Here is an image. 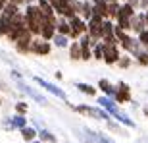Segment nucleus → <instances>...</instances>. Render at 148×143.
Returning <instances> with one entry per match:
<instances>
[{
  "label": "nucleus",
  "mask_w": 148,
  "mask_h": 143,
  "mask_svg": "<svg viewBox=\"0 0 148 143\" xmlns=\"http://www.w3.org/2000/svg\"><path fill=\"white\" fill-rule=\"evenodd\" d=\"M23 19H25V25H27L29 33L33 35V37H38L40 31H42V25L44 23H56V22H50L46 17L40 14L37 4H27L25 12H23Z\"/></svg>",
  "instance_id": "obj_1"
},
{
  "label": "nucleus",
  "mask_w": 148,
  "mask_h": 143,
  "mask_svg": "<svg viewBox=\"0 0 148 143\" xmlns=\"http://www.w3.org/2000/svg\"><path fill=\"white\" fill-rule=\"evenodd\" d=\"M17 14H19V6L12 4V2H8L4 6V10L0 12V37H6L8 35L12 23H14V17Z\"/></svg>",
  "instance_id": "obj_2"
},
{
  "label": "nucleus",
  "mask_w": 148,
  "mask_h": 143,
  "mask_svg": "<svg viewBox=\"0 0 148 143\" xmlns=\"http://www.w3.org/2000/svg\"><path fill=\"white\" fill-rule=\"evenodd\" d=\"M133 16H135V8H131L127 2L119 4L117 14H115V25H117L119 29H123V31H131V19H133Z\"/></svg>",
  "instance_id": "obj_3"
},
{
  "label": "nucleus",
  "mask_w": 148,
  "mask_h": 143,
  "mask_svg": "<svg viewBox=\"0 0 148 143\" xmlns=\"http://www.w3.org/2000/svg\"><path fill=\"white\" fill-rule=\"evenodd\" d=\"M48 4L52 6L56 16L64 17V19H71L73 16H77L73 10V0H48Z\"/></svg>",
  "instance_id": "obj_4"
},
{
  "label": "nucleus",
  "mask_w": 148,
  "mask_h": 143,
  "mask_svg": "<svg viewBox=\"0 0 148 143\" xmlns=\"http://www.w3.org/2000/svg\"><path fill=\"white\" fill-rule=\"evenodd\" d=\"M25 31H29V29H27V25H25L23 14L19 12V14L14 17V23H12V27H10V31H8V35H6V39H8L10 43H16V41L21 37Z\"/></svg>",
  "instance_id": "obj_5"
},
{
  "label": "nucleus",
  "mask_w": 148,
  "mask_h": 143,
  "mask_svg": "<svg viewBox=\"0 0 148 143\" xmlns=\"http://www.w3.org/2000/svg\"><path fill=\"white\" fill-rule=\"evenodd\" d=\"M69 23V39L79 41L83 35H87V22L81 16H73L71 19H67Z\"/></svg>",
  "instance_id": "obj_6"
},
{
  "label": "nucleus",
  "mask_w": 148,
  "mask_h": 143,
  "mask_svg": "<svg viewBox=\"0 0 148 143\" xmlns=\"http://www.w3.org/2000/svg\"><path fill=\"white\" fill-rule=\"evenodd\" d=\"M35 79V83H37L38 87H42V89H46L48 93H52L54 97H58L60 101H64V103H67L69 105V101H67V93L64 91V89H60L58 85H54V83H50V81H46V79H42V77H38V76H35L33 77Z\"/></svg>",
  "instance_id": "obj_7"
},
{
  "label": "nucleus",
  "mask_w": 148,
  "mask_h": 143,
  "mask_svg": "<svg viewBox=\"0 0 148 143\" xmlns=\"http://www.w3.org/2000/svg\"><path fill=\"white\" fill-rule=\"evenodd\" d=\"M16 85H17V89H19L21 93H25L27 97H31V99H33L37 105H40V106H48V101H46V97H44V95H40L38 91H35V89L31 87V85H27V83L23 81V79H21V81H16Z\"/></svg>",
  "instance_id": "obj_8"
},
{
  "label": "nucleus",
  "mask_w": 148,
  "mask_h": 143,
  "mask_svg": "<svg viewBox=\"0 0 148 143\" xmlns=\"http://www.w3.org/2000/svg\"><path fill=\"white\" fill-rule=\"evenodd\" d=\"M114 101L119 103V105H123V103H131V87H129L125 81H117Z\"/></svg>",
  "instance_id": "obj_9"
},
{
  "label": "nucleus",
  "mask_w": 148,
  "mask_h": 143,
  "mask_svg": "<svg viewBox=\"0 0 148 143\" xmlns=\"http://www.w3.org/2000/svg\"><path fill=\"white\" fill-rule=\"evenodd\" d=\"M50 50H52V44L48 41H42L40 37H37V39H33L29 52H33L37 56H46V54H50Z\"/></svg>",
  "instance_id": "obj_10"
},
{
  "label": "nucleus",
  "mask_w": 148,
  "mask_h": 143,
  "mask_svg": "<svg viewBox=\"0 0 148 143\" xmlns=\"http://www.w3.org/2000/svg\"><path fill=\"white\" fill-rule=\"evenodd\" d=\"M33 39H35L33 35L29 33V31H25V33H23L21 37L17 39L16 43H14V44H16V50L19 52V54H27L29 49H31V43H33Z\"/></svg>",
  "instance_id": "obj_11"
},
{
  "label": "nucleus",
  "mask_w": 148,
  "mask_h": 143,
  "mask_svg": "<svg viewBox=\"0 0 148 143\" xmlns=\"http://www.w3.org/2000/svg\"><path fill=\"white\" fill-rule=\"evenodd\" d=\"M119 47L117 44H104V58L102 60L106 62V64H117V60H119Z\"/></svg>",
  "instance_id": "obj_12"
},
{
  "label": "nucleus",
  "mask_w": 148,
  "mask_h": 143,
  "mask_svg": "<svg viewBox=\"0 0 148 143\" xmlns=\"http://www.w3.org/2000/svg\"><path fill=\"white\" fill-rule=\"evenodd\" d=\"M79 49H81V60H90L92 58V43L88 35H83L79 39Z\"/></svg>",
  "instance_id": "obj_13"
},
{
  "label": "nucleus",
  "mask_w": 148,
  "mask_h": 143,
  "mask_svg": "<svg viewBox=\"0 0 148 143\" xmlns=\"http://www.w3.org/2000/svg\"><path fill=\"white\" fill-rule=\"evenodd\" d=\"M98 106L104 112H108V114L114 118L117 112H119V108H117V103H115L114 99H108V97H98Z\"/></svg>",
  "instance_id": "obj_14"
},
{
  "label": "nucleus",
  "mask_w": 148,
  "mask_h": 143,
  "mask_svg": "<svg viewBox=\"0 0 148 143\" xmlns=\"http://www.w3.org/2000/svg\"><path fill=\"white\" fill-rule=\"evenodd\" d=\"M92 16L108 19V2L106 0H92Z\"/></svg>",
  "instance_id": "obj_15"
},
{
  "label": "nucleus",
  "mask_w": 148,
  "mask_h": 143,
  "mask_svg": "<svg viewBox=\"0 0 148 143\" xmlns=\"http://www.w3.org/2000/svg\"><path fill=\"white\" fill-rule=\"evenodd\" d=\"M146 29V22H144V14H135L131 19V31H135L137 35H140Z\"/></svg>",
  "instance_id": "obj_16"
},
{
  "label": "nucleus",
  "mask_w": 148,
  "mask_h": 143,
  "mask_svg": "<svg viewBox=\"0 0 148 143\" xmlns=\"http://www.w3.org/2000/svg\"><path fill=\"white\" fill-rule=\"evenodd\" d=\"M98 89L104 93V97H108V99H114L115 97V85H112V83L108 81V79H104V77L98 81Z\"/></svg>",
  "instance_id": "obj_17"
},
{
  "label": "nucleus",
  "mask_w": 148,
  "mask_h": 143,
  "mask_svg": "<svg viewBox=\"0 0 148 143\" xmlns=\"http://www.w3.org/2000/svg\"><path fill=\"white\" fill-rule=\"evenodd\" d=\"M19 133H21V137L25 139V143H29V141H35L37 139V130H35L33 126H25V128H21L19 130Z\"/></svg>",
  "instance_id": "obj_18"
},
{
  "label": "nucleus",
  "mask_w": 148,
  "mask_h": 143,
  "mask_svg": "<svg viewBox=\"0 0 148 143\" xmlns=\"http://www.w3.org/2000/svg\"><path fill=\"white\" fill-rule=\"evenodd\" d=\"M37 137H38V141H46V143H58V137H56L52 132H48L46 128L44 130H38V133H37Z\"/></svg>",
  "instance_id": "obj_19"
},
{
  "label": "nucleus",
  "mask_w": 148,
  "mask_h": 143,
  "mask_svg": "<svg viewBox=\"0 0 148 143\" xmlns=\"http://www.w3.org/2000/svg\"><path fill=\"white\" fill-rule=\"evenodd\" d=\"M56 33H58V35H64V37L69 39V23H67V19L60 17V19L56 22Z\"/></svg>",
  "instance_id": "obj_20"
},
{
  "label": "nucleus",
  "mask_w": 148,
  "mask_h": 143,
  "mask_svg": "<svg viewBox=\"0 0 148 143\" xmlns=\"http://www.w3.org/2000/svg\"><path fill=\"white\" fill-rule=\"evenodd\" d=\"M79 16H81L85 22H88V19L92 17V2L85 0V2H83V6H81V14H79Z\"/></svg>",
  "instance_id": "obj_21"
},
{
  "label": "nucleus",
  "mask_w": 148,
  "mask_h": 143,
  "mask_svg": "<svg viewBox=\"0 0 148 143\" xmlns=\"http://www.w3.org/2000/svg\"><path fill=\"white\" fill-rule=\"evenodd\" d=\"M114 120H117L119 124H123V126H127V128H135V126H137V124H135V122H133L131 118L125 114V112H121V110L114 116Z\"/></svg>",
  "instance_id": "obj_22"
},
{
  "label": "nucleus",
  "mask_w": 148,
  "mask_h": 143,
  "mask_svg": "<svg viewBox=\"0 0 148 143\" xmlns=\"http://www.w3.org/2000/svg\"><path fill=\"white\" fill-rule=\"evenodd\" d=\"M10 120H12V126H14V130H21V128L27 126V118H25V116L14 114V116H10Z\"/></svg>",
  "instance_id": "obj_23"
},
{
  "label": "nucleus",
  "mask_w": 148,
  "mask_h": 143,
  "mask_svg": "<svg viewBox=\"0 0 148 143\" xmlns=\"http://www.w3.org/2000/svg\"><path fill=\"white\" fill-rule=\"evenodd\" d=\"M75 87L79 89L83 95H88V97H94V95H96V87L88 85V83H75Z\"/></svg>",
  "instance_id": "obj_24"
},
{
  "label": "nucleus",
  "mask_w": 148,
  "mask_h": 143,
  "mask_svg": "<svg viewBox=\"0 0 148 143\" xmlns=\"http://www.w3.org/2000/svg\"><path fill=\"white\" fill-rule=\"evenodd\" d=\"M52 44L54 47H58V49H66V47H69V39L64 37V35H54V39H52Z\"/></svg>",
  "instance_id": "obj_25"
},
{
  "label": "nucleus",
  "mask_w": 148,
  "mask_h": 143,
  "mask_svg": "<svg viewBox=\"0 0 148 143\" xmlns=\"http://www.w3.org/2000/svg\"><path fill=\"white\" fill-rule=\"evenodd\" d=\"M69 58L71 60H81V49H79V41H73L69 44Z\"/></svg>",
  "instance_id": "obj_26"
},
{
  "label": "nucleus",
  "mask_w": 148,
  "mask_h": 143,
  "mask_svg": "<svg viewBox=\"0 0 148 143\" xmlns=\"http://www.w3.org/2000/svg\"><path fill=\"white\" fill-rule=\"evenodd\" d=\"M92 58H96V60H102L104 58V43L102 41H98L92 47Z\"/></svg>",
  "instance_id": "obj_27"
},
{
  "label": "nucleus",
  "mask_w": 148,
  "mask_h": 143,
  "mask_svg": "<svg viewBox=\"0 0 148 143\" xmlns=\"http://www.w3.org/2000/svg\"><path fill=\"white\" fill-rule=\"evenodd\" d=\"M135 60L140 66H148V50H138L137 54H135Z\"/></svg>",
  "instance_id": "obj_28"
},
{
  "label": "nucleus",
  "mask_w": 148,
  "mask_h": 143,
  "mask_svg": "<svg viewBox=\"0 0 148 143\" xmlns=\"http://www.w3.org/2000/svg\"><path fill=\"white\" fill-rule=\"evenodd\" d=\"M117 8H119V2H108V19H115Z\"/></svg>",
  "instance_id": "obj_29"
},
{
  "label": "nucleus",
  "mask_w": 148,
  "mask_h": 143,
  "mask_svg": "<svg viewBox=\"0 0 148 143\" xmlns=\"http://www.w3.org/2000/svg\"><path fill=\"white\" fill-rule=\"evenodd\" d=\"M106 126H108V130H112V132H115V133H121V135H127V132H123V128L121 126H117L115 122H106Z\"/></svg>",
  "instance_id": "obj_30"
},
{
  "label": "nucleus",
  "mask_w": 148,
  "mask_h": 143,
  "mask_svg": "<svg viewBox=\"0 0 148 143\" xmlns=\"http://www.w3.org/2000/svg\"><path fill=\"white\" fill-rule=\"evenodd\" d=\"M27 103H23V101H19V103H16V114H19V116H25L27 114Z\"/></svg>",
  "instance_id": "obj_31"
},
{
  "label": "nucleus",
  "mask_w": 148,
  "mask_h": 143,
  "mask_svg": "<svg viewBox=\"0 0 148 143\" xmlns=\"http://www.w3.org/2000/svg\"><path fill=\"white\" fill-rule=\"evenodd\" d=\"M117 66L121 70H127V68L131 66V56H119V60H117Z\"/></svg>",
  "instance_id": "obj_32"
},
{
  "label": "nucleus",
  "mask_w": 148,
  "mask_h": 143,
  "mask_svg": "<svg viewBox=\"0 0 148 143\" xmlns=\"http://www.w3.org/2000/svg\"><path fill=\"white\" fill-rule=\"evenodd\" d=\"M137 41L140 43V47H148V29H144L143 33L137 37Z\"/></svg>",
  "instance_id": "obj_33"
},
{
  "label": "nucleus",
  "mask_w": 148,
  "mask_h": 143,
  "mask_svg": "<svg viewBox=\"0 0 148 143\" xmlns=\"http://www.w3.org/2000/svg\"><path fill=\"white\" fill-rule=\"evenodd\" d=\"M2 128H4L6 132H14V126H12V120H10V116L2 120Z\"/></svg>",
  "instance_id": "obj_34"
},
{
  "label": "nucleus",
  "mask_w": 148,
  "mask_h": 143,
  "mask_svg": "<svg viewBox=\"0 0 148 143\" xmlns=\"http://www.w3.org/2000/svg\"><path fill=\"white\" fill-rule=\"evenodd\" d=\"M10 76H12V79H14V81H21V79H23L21 74H19L17 70H12V72H10Z\"/></svg>",
  "instance_id": "obj_35"
},
{
  "label": "nucleus",
  "mask_w": 148,
  "mask_h": 143,
  "mask_svg": "<svg viewBox=\"0 0 148 143\" xmlns=\"http://www.w3.org/2000/svg\"><path fill=\"white\" fill-rule=\"evenodd\" d=\"M138 8H143L144 12L148 10V0H140V2H138Z\"/></svg>",
  "instance_id": "obj_36"
},
{
  "label": "nucleus",
  "mask_w": 148,
  "mask_h": 143,
  "mask_svg": "<svg viewBox=\"0 0 148 143\" xmlns=\"http://www.w3.org/2000/svg\"><path fill=\"white\" fill-rule=\"evenodd\" d=\"M138 2L140 0H127V4L131 6V8H138Z\"/></svg>",
  "instance_id": "obj_37"
},
{
  "label": "nucleus",
  "mask_w": 148,
  "mask_h": 143,
  "mask_svg": "<svg viewBox=\"0 0 148 143\" xmlns=\"http://www.w3.org/2000/svg\"><path fill=\"white\" fill-rule=\"evenodd\" d=\"M8 2H12V4H16V6H21V4H27V0H8Z\"/></svg>",
  "instance_id": "obj_38"
},
{
  "label": "nucleus",
  "mask_w": 148,
  "mask_h": 143,
  "mask_svg": "<svg viewBox=\"0 0 148 143\" xmlns=\"http://www.w3.org/2000/svg\"><path fill=\"white\" fill-rule=\"evenodd\" d=\"M6 4H8V0H0V12L4 10V6H6Z\"/></svg>",
  "instance_id": "obj_39"
},
{
  "label": "nucleus",
  "mask_w": 148,
  "mask_h": 143,
  "mask_svg": "<svg viewBox=\"0 0 148 143\" xmlns=\"http://www.w3.org/2000/svg\"><path fill=\"white\" fill-rule=\"evenodd\" d=\"M144 22H146V29H148V10L144 12Z\"/></svg>",
  "instance_id": "obj_40"
},
{
  "label": "nucleus",
  "mask_w": 148,
  "mask_h": 143,
  "mask_svg": "<svg viewBox=\"0 0 148 143\" xmlns=\"http://www.w3.org/2000/svg\"><path fill=\"white\" fill-rule=\"evenodd\" d=\"M143 112H144V116H146V118H148V105H146V106H144V108H143Z\"/></svg>",
  "instance_id": "obj_41"
},
{
  "label": "nucleus",
  "mask_w": 148,
  "mask_h": 143,
  "mask_svg": "<svg viewBox=\"0 0 148 143\" xmlns=\"http://www.w3.org/2000/svg\"><path fill=\"white\" fill-rule=\"evenodd\" d=\"M29 143H42V141H38V139H35V141H29Z\"/></svg>",
  "instance_id": "obj_42"
},
{
  "label": "nucleus",
  "mask_w": 148,
  "mask_h": 143,
  "mask_svg": "<svg viewBox=\"0 0 148 143\" xmlns=\"http://www.w3.org/2000/svg\"><path fill=\"white\" fill-rule=\"evenodd\" d=\"M27 4H33V0H27Z\"/></svg>",
  "instance_id": "obj_43"
},
{
  "label": "nucleus",
  "mask_w": 148,
  "mask_h": 143,
  "mask_svg": "<svg viewBox=\"0 0 148 143\" xmlns=\"http://www.w3.org/2000/svg\"><path fill=\"white\" fill-rule=\"evenodd\" d=\"M144 141H146V143H148V137H144Z\"/></svg>",
  "instance_id": "obj_44"
},
{
  "label": "nucleus",
  "mask_w": 148,
  "mask_h": 143,
  "mask_svg": "<svg viewBox=\"0 0 148 143\" xmlns=\"http://www.w3.org/2000/svg\"><path fill=\"white\" fill-rule=\"evenodd\" d=\"M0 105H2V101H0Z\"/></svg>",
  "instance_id": "obj_45"
},
{
  "label": "nucleus",
  "mask_w": 148,
  "mask_h": 143,
  "mask_svg": "<svg viewBox=\"0 0 148 143\" xmlns=\"http://www.w3.org/2000/svg\"><path fill=\"white\" fill-rule=\"evenodd\" d=\"M123 2H127V0H123Z\"/></svg>",
  "instance_id": "obj_46"
}]
</instances>
